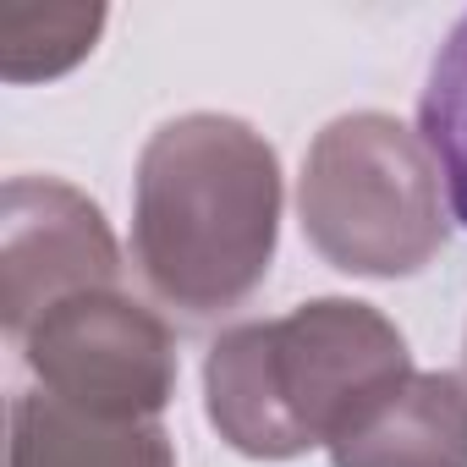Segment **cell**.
<instances>
[{
    "mask_svg": "<svg viewBox=\"0 0 467 467\" xmlns=\"http://www.w3.org/2000/svg\"><path fill=\"white\" fill-rule=\"evenodd\" d=\"M336 467H467V379L412 368L347 434L330 440Z\"/></svg>",
    "mask_w": 467,
    "mask_h": 467,
    "instance_id": "obj_6",
    "label": "cell"
},
{
    "mask_svg": "<svg viewBox=\"0 0 467 467\" xmlns=\"http://www.w3.org/2000/svg\"><path fill=\"white\" fill-rule=\"evenodd\" d=\"M121 286V248L88 192L61 176H12L0 192V325L23 341L56 303Z\"/></svg>",
    "mask_w": 467,
    "mask_h": 467,
    "instance_id": "obj_5",
    "label": "cell"
},
{
    "mask_svg": "<svg viewBox=\"0 0 467 467\" xmlns=\"http://www.w3.org/2000/svg\"><path fill=\"white\" fill-rule=\"evenodd\" d=\"M105 28V6H45V0H0V78L50 83L72 72Z\"/></svg>",
    "mask_w": 467,
    "mask_h": 467,
    "instance_id": "obj_8",
    "label": "cell"
},
{
    "mask_svg": "<svg viewBox=\"0 0 467 467\" xmlns=\"http://www.w3.org/2000/svg\"><path fill=\"white\" fill-rule=\"evenodd\" d=\"M412 374L401 330L358 297H314L281 319L220 330L203 358V412L254 462L330 451L390 385Z\"/></svg>",
    "mask_w": 467,
    "mask_h": 467,
    "instance_id": "obj_2",
    "label": "cell"
},
{
    "mask_svg": "<svg viewBox=\"0 0 467 467\" xmlns=\"http://www.w3.org/2000/svg\"><path fill=\"white\" fill-rule=\"evenodd\" d=\"M445 182L412 127L385 110H352L314 132L297 176L308 248L368 281H401L445 248Z\"/></svg>",
    "mask_w": 467,
    "mask_h": 467,
    "instance_id": "obj_3",
    "label": "cell"
},
{
    "mask_svg": "<svg viewBox=\"0 0 467 467\" xmlns=\"http://www.w3.org/2000/svg\"><path fill=\"white\" fill-rule=\"evenodd\" d=\"M281 243V154L243 116L192 110L149 132L132 176V265L182 319L243 308Z\"/></svg>",
    "mask_w": 467,
    "mask_h": 467,
    "instance_id": "obj_1",
    "label": "cell"
},
{
    "mask_svg": "<svg viewBox=\"0 0 467 467\" xmlns=\"http://www.w3.org/2000/svg\"><path fill=\"white\" fill-rule=\"evenodd\" d=\"M17 347L39 390L94 418H160L176 396V341L121 286L56 303Z\"/></svg>",
    "mask_w": 467,
    "mask_h": 467,
    "instance_id": "obj_4",
    "label": "cell"
},
{
    "mask_svg": "<svg viewBox=\"0 0 467 467\" xmlns=\"http://www.w3.org/2000/svg\"><path fill=\"white\" fill-rule=\"evenodd\" d=\"M462 379H467V347H462Z\"/></svg>",
    "mask_w": 467,
    "mask_h": 467,
    "instance_id": "obj_10",
    "label": "cell"
},
{
    "mask_svg": "<svg viewBox=\"0 0 467 467\" xmlns=\"http://www.w3.org/2000/svg\"><path fill=\"white\" fill-rule=\"evenodd\" d=\"M6 467H176V445L160 418H94L34 385L12 401Z\"/></svg>",
    "mask_w": 467,
    "mask_h": 467,
    "instance_id": "obj_7",
    "label": "cell"
},
{
    "mask_svg": "<svg viewBox=\"0 0 467 467\" xmlns=\"http://www.w3.org/2000/svg\"><path fill=\"white\" fill-rule=\"evenodd\" d=\"M418 138L440 165L445 203L467 225V12L434 50L423 99H418Z\"/></svg>",
    "mask_w": 467,
    "mask_h": 467,
    "instance_id": "obj_9",
    "label": "cell"
}]
</instances>
